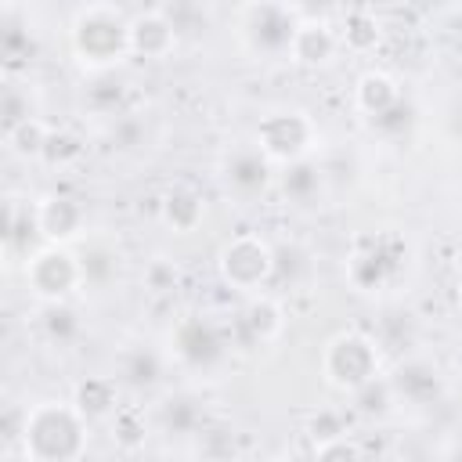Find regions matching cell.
<instances>
[{"mask_svg": "<svg viewBox=\"0 0 462 462\" xmlns=\"http://www.w3.org/2000/svg\"><path fill=\"white\" fill-rule=\"evenodd\" d=\"M18 448L25 462H79L87 455V419L76 404L43 401L29 411Z\"/></svg>", "mask_w": 462, "mask_h": 462, "instance_id": "1", "label": "cell"}, {"mask_svg": "<svg viewBox=\"0 0 462 462\" xmlns=\"http://www.w3.org/2000/svg\"><path fill=\"white\" fill-rule=\"evenodd\" d=\"M72 54L83 69L116 72L130 54V18L112 4H87L72 18Z\"/></svg>", "mask_w": 462, "mask_h": 462, "instance_id": "2", "label": "cell"}, {"mask_svg": "<svg viewBox=\"0 0 462 462\" xmlns=\"http://www.w3.org/2000/svg\"><path fill=\"white\" fill-rule=\"evenodd\" d=\"M296 29H300V14L289 4H245V7H238L242 43L256 58H285L292 51Z\"/></svg>", "mask_w": 462, "mask_h": 462, "instance_id": "3", "label": "cell"}, {"mask_svg": "<svg viewBox=\"0 0 462 462\" xmlns=\"http://www.w3.org/2000/svg\"><path fill=\"white\" fill-rule=\"evenodd\" d=\"M321 372L336 390L354 393L379 375V350L361 332H339L321 354Z\"/></svg>", "mask_w": 462, "mask_h": 462, "instance_id": "4", "label": "cell"}, {"mask_svg": "<svg viewBox=\"0 0 462 462\" xmlns=\"http://www.w3.org/2000/svg\"><path fill=\"white\" fill-rule=\"evenodd\" d=\"M314 137H318V134H314V123H310V116L300 112V108L271 112V116H263L260 126H256V148H260L271 162H282V166L307 159L310 148H314Z\"/></svg>", "mask_w": 462, "mask_h": 462, "instance_id": "5", "label": "cell"}, {"mask_svg": "<svg viewBox=\"0 0 462 462\" xmlns=\"http://www.w3.org/2000/svg\"><path fill=\"white\" fill-rule=\"evenodd\" d=\"M217 271L224 278V285L238 289V292H256L263 285H271L274 274V245H267L260 235H238L220 249Z\"/></svg>", "mask_w": 462, "mask_h": 462, "instance_id": "6", "label": "cell"}, {"mask_svg": "<svg viewBox=\"0 0 462 462\" xmlns=\"http://www.w3.org/2000/svg\"><path fill=\"white\" fill-rule=\"evenodd\" d=\"M22 271H25V285L43 303H65V296H72L83 285L79 256L69 253L65 245H43V249H36L25 260Z\"/></svg>", "mask_w": 462, "mask_h": 462, "instance_id": "7", "label": "cell"}, {"mask_svg": "<svg viewBox=\"0 0 462 462\" xmlns=\"http://www.w3.org/2000/svg\"><path fill=\"white\" fill-rule=\"evenodd\" d=\"M401 260H404V245L393 238V235H375L368 242H361L350 260H346V278L354 289L361 292H375L383 285H390L401 271Z\"/></svg>", "mask_w": 462, "mask_h": 462, "instance_id": "8", "label": "cell"}, {"mask_svg": "<svg viewBox=\"0 0 462 462\" xmlns=\"http://www.w3.org/2000/svg\"><path fill=\"white\" fill-rule=\"evenodd\" d=\"M170 350L188 368H213L224 357V336L220 328L202 314H184L170 328Z\"/></svg>", "mask_w": 462, "mask_h": 462, "instance_id": "9", "label": "cell"}, {"mask_svg": "<svg viewBox=\"0 0 462 462\" xmlns=\"http://www.w3.org/2000/svg\"><path fill=\"white\" fill-rule=\"evenodd\" d=\"M386 379H390L393 401L408 404V408H430L444 393L440 365L430 361V357H404V361H397V368Z\"/></svg>", "mask_w": 462, "mask_h": 462, "instance_id": "10", "label": "cell"}, {"mask_svg": "<svg viewBox=\"0 0 462 462\" xmlns=\"http://www.w3.org/2000/svg\"><path fill=\"white\" fill-rule=\"evenodd\" d=\"M271 166H274V162H271L260 148H235V152L224 155L220 180H224V188H227L235 199L253 202V199H260V195L271 188V173H274Z\"/></svg>", "mask_w": 462, "mask_h": 462, "instance_id": "11", "label": "cell"}, {"mask_svg": "<svg viewBox=\"0 0 462 462\" xmlns=\"http://www.w3.org/2000/svg\"><path fill=\"white\" fill-rule=\"evenodd\" d=\"M177 40L180 36L162 7H152V11H141L130 18V54H137V58L159 61L177 47Z\"/></svg>", "mask_w": 462, "mask_h": 462, "instance_id": "12", "label": "cell"}, {"mask_svg": "<svg viewBox=\"0 0 462 462\" xmlns=\"http://www.w3.org/2000/svg\"><path fill=\"white\" fill-rule=\"evenodd\" d=\"M155 430L170 440H195L206 430V415L202 404L188 393H170L159 401L155 408Z\"/></svg>", "mask_w": 462, "mask_h": 462, "instance_id": "13", "label": "cell"}, {"mask_svg": "<svg viewBox=\"0 0 462 462\" xmlns=\"http://www.w3.org/2000/svg\"><path fill=\"white\" fill-rule=\"evenodd\" d=\"M36 217H40V235L47 238V245H65L83 227V209L69 195H43L36 202Z\"/></svg>", "mask_w": 462, "mask_h": 462, "instance_id": "14", "label": "cell"}, {"mask_svg": "<svg viewBox=\"0 0 462 462\" xmlns=\"http://www.w3.org/2000/svg\"><path fill=\"white\" fill-rule=\"evenodd\" d=\"M336 47H339V32L328 22H310V18L303 22L300 18V29H296V40H292L289 58L296 65H303V69H321V65L332 61Z\"/></svg>", "mask_w": 462, "mask_h": 462, "instance_id": "15", "label": "cell"}, {"mask_svg": "<svg viewBox=\"0 0 462 462\" xmlns=\"http://www.w3.org/2000/svg\"><path fill=\"white\" fill-rule=\"evenodd\" d=\"M40 217H36V202H22V199H11L7 202V220H4V253L11 260L18 256H32L36 253V242H40Z\"/></svg>", "mask_w": 462, "mask_h": 462, "instance_id": "16", "label": "cell"}, {"mask_svg": "<svg viewBox=\"0 0 462 462\" xmlns=\"http://www.w3.org/2000/svg\"><path fill=\"white\" fill-rule=\"evenodd\" d=\"M162 368H166V361L152 343H134L119 354V375L116 379L141 393V390H155L162 383Z\"/></svg>", "mask_w": 462, "mask_h": 462, "instance_id": "17", "label": "cell"}, {"mask_svg": "<svg viewBox=\"0 0 462 462\" xmlns=\"http://www.w3.org/2000/svg\"><path fill=\"white\" fill-rule=\"evenodd\" d=\"M76 411L87 422H105L119 411V379L116 375H87L72 393Z\"/></svg>", "mask_w": 462, "mask_h": 462, "instance_id": "18", "label": "cell"}, {"mask_svg": "<svg viewBox=\"0 0 462 462\" xmlns=\"http://www.w3.org/2000/svg\"><path fill=\"white\" fill-rule=\"evenodd\" d=\"M278 188L289 206H314L321 199V166L310 155L300 162H289L278 173Z\"/></svg>", "mask_w": 462, "mask_h": 462, "instance_id": "19", "label": "cell"}, {"mask_svg": "<svg viewBox=\"0 0 462 462\" xmlns=\"http://www.w3.org/2000/svg\"><path fill=\"white\" fill-rule=\"evenodd\" d=\"M202 213H206V202H202V195L195 191V188H170L166 195H162V202H159V217H162V224L170 227V231H177V235H188V231H195L199 224H202Z\"/></svg>", "mask_w": 462, "mask_h": 462, "instance_id": "20", "label": "cell"}, {"mask_svg": "<svg viewBox=\"0 0 462 462\" xmlns=\"http://www.w3.org/2000/svg\"><path fill=\"white\" fill-rule=\"evenodd\" d=\"M83 105L94 116H105L108 123L126 112V79L116 72H94L83 87Z\"/></svg>", "mask_w": 462, "mask_h": 462, "instance_id": "21", "label": "cell"}, {"mask_svg": "<svg viewBox=\"0 0 462 462\" xmlns=\"http://www.w3.org/2000/svg\"><path fill=\"white\" fill-rule=\"evenodd\" d=\"M242 328L253 343H274L285 332V310L278 307V300L271 296H253L242 310Z\"/></svg>", "mask_w": 462, "mask_h": 462, "instance_id": "22", "label": "cell"}, {"mask_svg": "<svg viewBox=\"0 0 462 462\" xmlns=\"http://www.w3.org/2000/svg\"><path fill=\"white\" fill-rule=\"evenodd\" d=\"M401 101V90H397V83L386 76V72H365L361 79H357V87H354V105L365 112V119H375V116H383L386 108H393Z\"/></svg>", "mask_w": 462, "mask_h": 462, "instance_id": "23", "label": "cell"}, {"mask_svg": "<svg viewBox=\"0 0 462 462\" xmlns=\"http://www.w3.org/2000/svg\"><path fill=\"white\" fill-rule=\"evenodd\" d=\"M79 274H83V289H105L116 282L119 274V253L105 242H90L83 253H79Z\"/></svg>", "mask_w": 462, "mask_h": 462, "instance_id": "24", "label": "cell"}, {"mask_svg": "<svg viewBox=\"0 0 462 462\" xmlns=\"http://www.w3.org/2000/svg\"><path fill=\"white\" fill-rule=\"evenodd\" d=\"M383 36V25H379V14L372 7H354L346 11L343 18V29H339V40L350 47V51H372Z\"/></svg>", "mask_w": 462, "mask_h": 462, "instance_id": "25", "label": "cell"}, {"mask_svg": "<svg viewBox=\"0 0 462 462\" xmlns=\"http://www.w3.org/2000/svg\"><path fill=\"white\" fill-rule=\"evenodd\" d=\"M40 325H43V336L54 346H69V343L79 339V314L69 303H43Z\"/></svg>", "mask_w": 462, "mask_h": 462, "instance_id": "26", "label": "cell"}, {"mask_svg": "<svg viewBox=\"0 0 462 462\" xmlns=\"http://www.w3.org/2000/svg\"><path fill=\"white\" fill-rule=\"evenodd\" d=\"M108 426H112V440H116L123 451H137V448L148 440V419H144V411H141L137 404H123V408L108 419Z\"/></svg>", "mask_w": 462, "mask_h": 462, "instance_id": "27", "label": "cell"}, {"mask_svg": "<svg viewBox=\"0 0 462 462\" xmlns=\"http://www.w3.org/2000/svg\"><path fill=\"white\" fill-rule=\"evenodd\" d=\"M47 134H51V126H47L40 116H32V119H25V123L4 130V141H7V148H11L14 155H22V159H40V152H43V144H47Z\"/></svg>", "mask_w": 462, "mask_h": 462, "instance_id": "28", "label": "cell"}, {"mask_svg": "<svg viewBox=\"0 0 462 462\" xmlns=\"http://www.w3.org/2000/svg\"><path fill=\"white\" fill-rule=\"evenodd\" d=\"M350 397H354V411H357V415H365V419H386V415H390V408L397 404L386 375H375L372 383H365V386H361V390H354Z\"/></svg>", "mask_w": 462, "mask_h": 462, "instance_id": "29", "label": "cell"}, {"mask_svg": "<svg viewBox=\"0 0 462 462\" xmlns=\"http://www.w3.org/2000/svg\"><path fill=\"white\" fill-rule=\"evenodd\" d=\"M79 155H83V141H79L72 130H51V134H47V144H43V152H40V159H43L47 166H54V170L72 166Z\"/></svg>", "mask_w": 462, "mask_h": 462, "instance_id": "30", "label": "cell"}, {"mask_svg": "<svg viewBox=\"0 0 462 462\" xmlns=\"http://www.w3.org/2000/svg\"><path fill=\"white\" fill-rule=\"evenodd\" d=\"M303 271H307V253H303L300 245H292V242L274 245V274H271V282L296 285Z\"/></svg>", "mask_w": 462, "mask_h": 462, "instance_id": "31", "label": "cell"}, {"mask_svg": "<svg viewBox=\"0 0 462 462\" xmlns=\"http://www.w3.org/2000/svg\"><path fill=\"white\" fill-rule=\"evenodd\" d=\"M0 116H4V130H11V126H18V123L32 119L36 112H32L29 90H22L18 83H7L4 94H0Z\"/></svg>", "mask_w": 462, "mask_h": 462, "instance_id": "32", "label": "cell"}, {"mask_svg": "<svg viewBox=\"0 0 462 462\" xmlns=\"http://www.w3.org/2000/svg\"><path fill=\"white\" fill-rule=\"evenodd\" d=\"M372 123V130H379L383 137H401V134H408L411 130V123H415V108H411V101H397L393 108H386L383 116H375V119H368Z\"/></svg>", "mask_w": 462, "mask_h": 462, "instance_id": "33", "label": "cell"}, {"mask_svg": "<svg viewBox=\"0 0 462 462\" xmlns=\"http://www.w3.org/2000/svg\"><path fill=\"white\" fill-rule=\"evenodd\" d=\"M0 51H4V61L7 65H18L22 58H29L32 54V36L18 25V22H4V36H0Z\"/></svg>", "mask_w": 462, "mask_h": 462, "instance_id": "34", "label": "cell"}, {"mask_svg": "<svg viewBox=\"0 0 462 462\" xmlns=\"http://www.w3.org/2000/svg\"><path fill=\"white\" fill-rule=\"evenodd\" d=\"M108 141H112L116 148H137V144L144 141V123H141L134 112H123V116H116V119L108 123Z\"/></svg>", "mask_w": 462, "mask_h": 462, "instance_id": "35", "label": "cell"}, {"mask_svg": "<svg viewBox=\"0 0 462 462\" xmlns=\"http://www.w3.org/2000/svg\"><path fill=\"white\" fill-rule=\"evenodd\" d=\"M307 433H310L314 448H318V444H328V440H339V437H346V430H343V415L325 408V411L310 415V422H307Z\"/></svg>", "mask_w": 462, "mask_h": 462, "instance_id": "36", "label": "cell"}, {"mask_svg": "<svg viewBox=\"0 0 462 462\" xmlns=\"http://www.w3.org/2000/svg\"><path fill=\"white\" fill-rule=\"evenodd\" d=\"M310 462H365V458H361V448L350 437H339V440L318 444Z\"/></svg>", "mask_w": 462, "mask_h": 462, "instance_id": "37", "label": "cell"}, {"mask_svg": "<svg viewBox=\"0 0 462 462\" xmlns=\"http://www.w3.org/2000/svg\"><path fill=\"white\" fill-rule=\"evenodd\" d=\"M144 285L152 292H173L177 289V267L166 263V260H155L148 271H144Z\"/></svg>", "mask_w": 462, "mask_h": 462, "instance_id": "38", "label": "cell"}, {"mask_svg": "<svg viewBox=\"0 0 462 462\" xmlns=\"http://www.w3.org/2000/svg\"><path fill=\"white\" fill-rule=\"evenodd\" d=\"M448 462H462V444H455V448L448 451Z\"/></svg>", "mask_w": 462, "mask_h": 462, "instance_id": "39", "label": "cell"}, {"mask_svg": "<svg viewBox=\"0 0 462 462\" xmlns=\"http://www.w3.org/2000/svg\"><path fill=\"white\" fill-rule=\"evenodd\" d=\"M458 289H462V282H458Z\"/></svg>", "mask_w": 462, "mask_h": 462, "instance_id": "40", "label": "cell"}, {"mask_svg": "<svg viewBox=\"0 0 462 462\" xmlns=\"http://www.w3.org/2000/svg\"><path fill=\"white\" fill-rule=\"evenodd\" d=\"M458 126H462V123H458Z\"/></svg>", "mask_w": 462, "mask_h": 462, "instance_id": "41", "label": "cell"}]
</instances>
